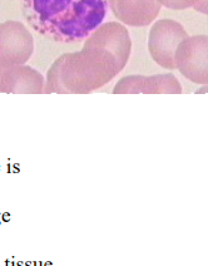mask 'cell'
I'll return each mask as SVG.
<instances>
[{
    "instance_id": "cell-10",
    "label": "cell",
    "mask_w": 208,
    "mask_h": 266,
    "mask_svg": "<svg viewBox=\"0 0 208 266\" xmlns=\"http://www.w3.org/2000/svg\"><path fill=\"white\" fill-rule=\"evenodd\" d=\"M193 9L197 10L198 13L208 15V0H198V1L194 4Z\"/></svg>"
},
{
    "instance_id": "cell-8",
    "label": "cell",
    "mask_w": 208,
    "mask_h": 266,
    "mask_svg": "<svg viewBox=\"0 0 208 266\" xmlns=\"http://www.w3.org/2000/svg\"><path fill=\"white\" fill-rule=\"evenodd\" d=\"M44 77L29 66L3 68L0 79V93H44Z\"/></svg>"
},
{
    "instance_id": "cell-11",
    "label": "cell",
    "mask_w": 208,
    "mask_h": 266,
    "mask_svg": "<svg viewBox=\"0 0 208 266\" xmlns=\"http://www.w3.org/2000/svg\"><path fill=\"white\" fill-rule=\"evenodd\" d=\"M1 72H3V68H0V79H1Z\"/></svg>"
},
{
    "instance_id": "cell-7",
    "label": "cell",
    "mask_w": 208,
    "mask_h": 266,
    "mask_svg": "<svg viewBox=\"0 0 208 266\" xmlns=\"http://www.w3.org/2000/svg\"><path fill=\"white\" fill-rule=\"evenodd\" d=\"M108 6L121 23L129 27H147L161 12L158 0H108Z\"/></svg>"
},
{
    "instance_id": "cell-5",
    "label": "cell",
    "mask_w": 208,
    "mask_h": 266,
    "mask_svg": "<svg viewBox=\"0 0 208 266\" xmlns=\"http://www.w3.org/2000/svg\"><path fill=\"white\" fill-rule=\"evenodd\" d=\"M175 67L191 82L208 86V35L186 38L175 52Z\"/></svg>"
},
{
    "instance_id": "cell-4",
    "label": "cell",
    "mask_w": 208,
    "mask_h": 266,
    "mask_svg": "<svg viewBox=\"0 0 208 266\" xmlns=\"http://www.w3.org/2000/svg\"><path fill=\"white\" fill-rule=\"evenodd\" d=\"M34 52V38L20 21L0 23V68L24 66Z\"/></svg>"
},
{
    "instance_id": "cell-9",
    "label": "cell",
    "mask_w": 208,
    "mask_h": 266,
    "mask_svg": "<svg viewBox=\"0 0 208 266\" xmlns=\"http://www.w3.org/2000/svg\"><path fill=\"white\" fill-rule=\"evenodd\" d=\"M197 1L198 0H158V3L161 5L173 10H185L188 8H193Z\"/></svg>"
},
{
    "instance_id": "cell-2",
    "label": "cell",
    "mask_w": 208,
    "mask_h": 266,
    "mask_svg": "<svg viewBox=\"0 0 208 266\" xmlns=\"http://www.w3.org/2000/svg\"><path fill=\"white\" fill-rule=\"evenodd\" d=\"M28 24L54 42L87 39L103 23L108 0H21Z\"/></svg>"
},
{
    "instance_id": "cell-1",
    "label": "cell",
    "mask_w": 208,
    "mask_h": 266,
    "mask_svg": "<svg viewBox=\"0 0 208 266\" xmlns=\"http://www.w3.org/2000/svg\"><path fill=\"white\" fill-rule=\"evenodd\" d=\"M131 49L124 25L104 23L86 39L82 51L63 54L52 64L44 93L88 94L99 89L124 69Z\"/></svg>"
},
{
    "instance_id": "cell-12",
    "label": "cell",
    "mask_w": 208,
    "mask_h": 266,
    "mask_svg": "<svg viewBox=\"0 0 208 266\" xmlns=\"http://www.w3.org/2000/svg\"><path fill=\"white\" fill-rule=\"evenodd\" d=\"M47 266H51V264H47Z\"/></svg>"
},
{
    "instance_id": "cell-6",
    "label": "cell",
    "mask_w": 208,
    "mask_h": 266,
    "mask_svg": "<svg viewBox=\"0 0 208 266\" xmlns=\"http://www.w3.org/2000/svg\"><path fill=\"white\" fill-rule=\"evenodd\" d=\"M114 94H181L178 79L171 73L167 74L128 75L119 79L113 89Z\"/></svg>"
},
{
    "instance_id": "cell-3",
    "label": "cell",
    "mask_w": 208,
    "mask_h": 266,
    "mask_svg": "<svg viewBox=\"0 0 208 266\" xmlns=\"http://www.w3.org/2000/svg\"><path fill=\"white\" fill-rule=\"evenodd\" d=\"M188 38L185 28L172 19L156 21L148 38V49L151 57L158 66L164 69H177L175 52L178 45Z\"/></svg>"
}]
</instances>
